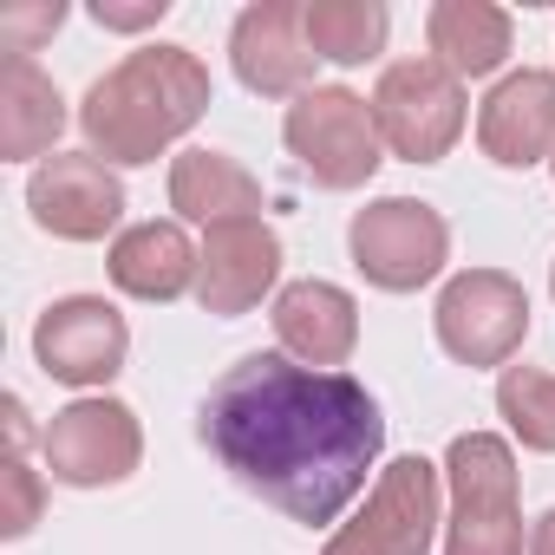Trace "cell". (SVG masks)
<instances>
[{
  "instance_id": "obj_1",
  "label": "cell",
  "mask_w": 555,
  "mask_h": 555,
  "mask_svg": "<svg viewBox=\"0 0 555 555\" xmlns=\"http://www.w3.org/2000/svg\"><path fill=\"white\" fill-rule=\"evenodd\" d=\"M222 470L282 516L327 529L379 477L386 418L353 373H314L288 353H242L196 412Z\"/></svg>"
},
{
  "instance_id": "obj_2",
  "label": "cell",
  "mask_w": 555,
  "mask_h": 555,
  "mask_svg": "<svg viewBox=\"0 0 555 555\" xmlns=\"http://www.w3.org/2000/svg\"><path fill=\"white\" fill-rule=\"evenodd\" d=\"M209 105H216L209 66L190 47L157 40L125 53L105 79H92V92L79 99V131L92 157L138 170V164H157L177 138H190Z\"/></svg>"
},
{
  "instance_id": "obj_3",
  "label": "cell",
  "mask_w": 555,
  "mask_h": 555,
  "mask_svg": "<svg viewBox=\"0 0 555 555\" xmlns=\"http://www.w3.org/2000/svg\"><path fill=\"white\" fill-rule=\"evenodd\" d=\"M444 483H451L444 555H522V496L509 438L457 431L444 451Z\"/></svg>"
},
{
  "instance_id": "obj_4",
  "label": "cell",
  "mask_w": 555,
  "mask_h": 555,
  "mask_svg": "<svg viewBox=\"0 0 555 555\" xmlns=\"http://www.w3.org/2000/svg\"><path fill=\"white\" fill-rule=\"evenodd\" d=\"M282 144L321 190H366L373 170L386 164V138H379L373 99H360L353 86L301 92L288 105V118H282Z\"/></svg>"
},
{
  "instance_id": "obj_5",
  "label": "cell",
  "mask_w": 555,
  "mask_h": 555,
  "mask_svg": "<svg viewBox=\"0 0 555 555\" xmlns=\"http://www.w3.org/2000/svg\"><path fill=\"white\" fill-rule=\"evenodd\" d=\"M347 255L379 295H418L451 261V222L418 196H379V203L353 209Z\"/></svg>"
},
{
  "instance_id": "obj_6",
  "label": "cell",
  "mask_w": 555,
  "mask_h": 555,
  "mask_svg": "<svg viewBox=\"0 0 555 555\" xmlns=\"http://www.w3.org/2000/svg\"><path fill=\"white\" fill-rule=\"evenodd\" d=\"M438 496H444V464H431L418 451L412 457H392L373 477L360 516L340 522L321 555H431L438 522H444L438 516Z\"/></svg>"
},
{
  "instance_id": "obj_7",
  "label": "cell",
  "mask_w": 555,
  "mask_h": 555,
  "mask_svg": "<svg viewBox=\"0 0 555 555\" xmlns=\"http://www.w3.org/2000/svg\"><path fill=\"white\" fill-rule=\"evenodd\" d=\"M431 327H438V347L457 366H470V373L509 366L522 353V340H529V295L503 268H464L438 288Z\"/></svg>"
},
{
  "instance_id": "obj_8",
  "label": "cell",
  "mask_w": 555,
  "mask_h": 555,
  "mask_svg": "<svg viewBox=\"0 0 555 555\" xmlns=\"http://www.w3.org/2000/svg\"><path fill=\"white\" fill-rule=\"evenodd\" d=\"M373 118L392 157L405 164H438L451 157V144L464 138V79L444 73L431 53L418 60H392L373 86Z\"/></svg>"
},
{
  "instance_id": "obj_9",
  "label": "cell",
  "mask_w": 555,
  "mask_h": 555,
  "mask_svg": "<svg viewBox=\"0 0 555 555\" xmlns=\"http://www.w3.org/2000/svg\"><path fill=\"white\" fill-rule=\"evenodd\" d=\"M40 457L66 490H112L144 464V425L125 399L92 392L53 412V425L40 431Z\"/></svg>"
},
{
  "instance_id": "obj_10",
  "label": "cell",
  "mask_w": 555,
  "mask_h": 555,
  "mask_svg": "<svg viewBox=\"0 0 555 555\" xmlns=\"http://www.w3.org/2000/svg\"><path fill=\"white\" fill-rule=\"evenodd\" d=\"M125 353H131V327H125V314L105 295H66L34 327L40 373L60 379V386H73V392H86V399L105 392L125 373Z\"/></svg>"
},
{
  "instance_id": "obj_11",
  "label": "cell",
  "mask_w": 555,
  "mask_h": 555,
  "mask_svg": "<svg viewBox=\"0 0 555 555\" xmlns=\"http://www.w3.org/2000/svg\"><path fill=\"white\" fill-rule=\"evenodd\" d=\"M27 209L60 242H105L125 222V183L92 151H53L27 177Z\"/></svg>"
},
{
  "instance_id": "obj_12",
  "label": "cell",
  "mask_w": 555,
  "mask_h": 555,
  "mask_svg": "<svg viewBox=\"0 0 555 555\" xmlns=\"http://www.w3.org/2000/svg\"><path fill=\"white\" fill-rule=\"evenodd\" d=\"M282 295V235L261 216H235L203 229V261H196V301L216 321H235Z\"/></svg>"
},
{
  "instance_id": "obj_13",
  "label": "cell",
  "mask_w": 555,
  "mask_h": 555,
  "mask_svg": "<svg viewBox=\"0 0 555 555\" xmlns=\"http://www.w3.org/2000/svg\"><path fill=\"white\" fill-rule=\"evenodd\" d=\"M229 66L255 99H301L314 92V47L301 27V0H255L229 27Z\"/></svg>"
},
{
  "instance_id": "obj_14",
  "label": "cell",
  "mask_w": 555,
  "mask_h": 555,
  "mask_svg": "<svg viewBox=\"0 0 555 555\" xmlns=\"http://www.w3.org/2000/svg\"><path fill=\"white\" fill-rule=\"evenodd\" d=\"M477 144L503 170H535L555 157V73H503L477 105Z\"/></svg>"
},
{
  "instance_id": "obj_15",
  "label": "cell",
  "mask_w": 555,
  "mask_h": 555,
  "mask_svg": "<svg viewBox=\"0 0 555 555\" xmlns=\"http://www.w3.org/2000/svg\"><path fill=\"white\" fill-rule=\"evenodd\" d=\"M268 321H274L282 353L301 360V366H314V373H340L353 360V347H360V301L340 282H321V274L288 282L282 295H274Z\"/></svg>"
},
{
  "instance_id": "obj_16",
  "label": "cell",
  "mask_w": 555,
  "mask_h": 555,
  "mask_svg": "<svg viewBox=\"0 0 555 555\" xmlns=\"http://www.w3.org/2000/svg\"><path fill=\"white\" fill-rule=\"evenodd\" d=\"M196 261H203V248L183 235L177 216L170 222L151 216V222L118 229L112 255H105L112 288L131 295V301H183V295H196Z\"/></svg>"
},
{
  "instance_id": "obj_17",
  "label": "cell",
  "mask_w": 555,
  "mask_h": 555,
  "mask_svg": "<svg viewBox=\"0 0 555 555\" xmlns=\"http://www.w3.org/2000/svg\"><path fill=\"white\" fill-rule=\"evenodd\" d=\"M425 40H431V60L444 73L490 79V73H503V60L516 47V21L496 0H438L425 14Z\"/></svg>"
},
{
  "instance_id": "obj_18",
  "label": "cell",
  "mask_w": 555,
  "mask_h": 555,
  "mask_svg": "<svg viewBox=\"0 0 555 555\" xmlns=\"http://www.w3.org/2000/svg\"><path fill=\"white\" fill-rule=\"evenodd\" d=\"M170 209H177V222L216 229V222H235V216H261V183L229 151L190 144V151L170 157Z\"/></svg>"
},
{
  "instance_id": "obj_19",
  "label": "cell",
  "mask_w": 555,
  "mask_h": 555,
  "mask_svg": "<svg viewBox=\"0 0 555 555\" xmlns=\"http://www.w3.org/2000/svg\"><path fill=\"white\" fill-rule=\"evenodd\" d=\"M60 131H66L60 86L40 73L34 53H14L8 73H0V157H8V164L40 157L47 164V151L60 144Z\"/></svg>"
},
{
  "instance_id": "obj_20",
  "label": "cell",
  "mask_w": 555,
  "mask_h": 555,
  "mask_svg": "<svg viewBox=\"0 0 555 555\" xmlns=\"http://www.w3.org/2000/svg\"><path fill=\"white\" fill-rule=\"evenodd\" d=\"M301 27H308L314 60H327V66H366V60L386 53L392 14L379 8V0H301Z\"/></svg>"
},
{
  "instance_id": "obj_21",
  "label": "cell",
  "mask_w": 555,
  "mask_h": 555,
  "mask_svg": "<svg viewBox=\"0 0 555 555\" xmlns=\"http://www.w3.org/2000/svg\"><path fill=\"white\" fill-rule=\"evenodd\" d=\"M496 412L522 451H555V373L542 366H503L496 379Z\"/></svg>"
},
{
  "instance_id": "obj_22",
  "label": "cell",
  "mask_w": 555,
  "mask_h": 555,
  "mask_svg": "<svg viewBox=\"0 0 555 555\" xmlns=\"http://www.w3.org/2000/svg\"><path fill=\"white\" fill-rule=\"evenodd\" d=\"M8 509H0V535L8 542H21L34 522H40V470H27V457L21 451H8Z\"/></svg>"
},
{
  "instance_id": "obj_23",
  "label": "cell",
  "mask_w": 555,
  "mask_h": 555,
  "mask_svg": "<svg viewBox=\"0 0 555 555\" xmlns=\"http://www.w3.org/2000/svg\"><path fill=\"white\" fill-rule=\"evenodd\" d=\"M60 21H66V0H47V8H14L0 27H8L14 53H34V40H40V34H53Z\"/></svg>"
},
{
  "instance_id": "obj_24",
  "label": "cell",
  "mask_w": 555,
  "mask_h": 555,
  "mask_svg": "<svg viewBox=\"0 0 555 555\" xmlns=\"http://www.w3.org/2000/svg\"><path fill=\"white\" fill-rule=\"evenodd\" d=\"M164 14H170V0H131V8H118V0H99V8H92V21H99V27H112V34L157 27Z\"/></svg>"
},
{
  "instance_id": "obj_25",
  "label": "cell",
  "mask_w": 555,
  "mask_h": 555,
  "mask_svg": "<svg viewBox=\"0 0 555 555\" xmlns=\"http://www.w3.org/2000/svg\"><path fill=\"white\" fill-rule=\"evenodd\" d=\"M529 555H555V509L535 516V529H529Z\"/></svg>"
},
{
  "instance_id": "obj_26",
  "label": "cell",
  "mask_w": 555,
  "mask_h": 555,
  "mask_svg": "<svg viewBox=\"0 0 555 555\" xmlns=\"http://www.w3.org/2000/svg\"><path fill=\"white\" fill-rule=\"evenodd\" d=\"M548 295H555V268H548Z\"/></svg>"
},
{
  "instance_id": "obj_27",
  "label": "cell",
  "mask_w": 555,
  "mask_h": 555,
  "mask_svg": "<svg viewBox=\"0 0 555 555\" xmlns=\"http://www.w3.org/2000/svg\"><path fill=\"white\" fill-rule=\"evenodd\" d=\"M548 177H555V157H548Z\"/></svg>"
}]
</instances>
